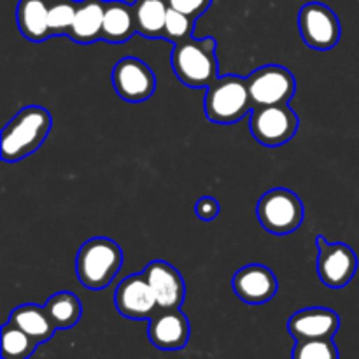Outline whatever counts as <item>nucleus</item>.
Listing matches in <instances>:
<instances>
[{
	"instance_id": "6",
	"label": "nucleus",
	"mask_w": 359,
	"mask_h": 359,
	"mask_svg": "<svg viewBox=\"0 0 359 359\" xmlns=\"http://www.w3.org/2000/svg\"><path fill=\"white\" fill-rule=\"evenodd\" d=\"M249 128L252 137L263 146H283L297 133L298 116L287 104L255 107L251 111Z\"/></svg>"
},
{
	"instance_id": "18",
	"label": "nucleus",
	"mask_w": 359,
	"mask_h": 359,
	"mask_svg": "<svg viewBox=\"0 0 359 359\" xmlns=\"http://www.w3.org/2000/svg\"><path fill=\"white\" fill-rule=\"evenodd\" d=\"M137 32L135 14L133 6L121 2V0H112L105 2L104 27H102V39L107 42H125Z\"/></svg>"
},
{
	"instance_id": "7",
	"label": "nucleus",
	"mask_w": 359,
	"mask_h": 359,
	"mask_svg": "<svg viewBox=\"0 0 359 359\" xmlns=\"http://www.w3.org/2000/svg\"><path fill=\"white\" fill-rule=\"evenodd\" d=\"M245 81L255 107L287 104L297 91L293 74L280 65L262 67Z\"/></svg>"
},
{
	"instance_id": "1",
	"label": "nucleus",
	"mask_w": 359,
	"mask_h": 359,
	"mask_svg": "<svg viewBox=\"0 0 359 359\" xmlns=\"http://www.w3.org/2000/svg\"><path fill=\"white\" fill-rule=\"evenodd\" d=\"M51 130V114L44 107L30 105L11 119L2 130L0 156L4 161H18L34 153Z\"/></svg>"
},
{
	"instance_id": "20",
	"label": "nucleus",
	"mask_w": 359,
	"mask_h": 359,
	"mask_svg": "<svg viewBox=\"0 0 359 359\" xmlns=\"http://www.w3.org/2000/svg\"><path fill=\"white\" fill-rule=\"evenodd\" d=\"M168 7V0H135L133 14L137 32L149 39L163 37Z\"/></svg>"
},
{
	"instance_id": "16",
	"label": "nucleus",
	"mask_w": 359,
	"mask_h": 359,
	"mask_svg": "<svg viewBox=\"0 0 359 359\" xmlns=\"http://www.w3.org/2000/svg\"><path fill=\"white\" fill-rule=\"evenodd\" d=\"M105 2L102 0H83L77 2V13L74 18L72 28L69 35L76 42L90 44L97 39H102V27H104Z\"/></svg>"
},
{
	"instance_id": "3",
	"label": "nucleus",
	"mask_w": 359,
	"mask_h": 359,
	"mask_svg": "<svg viewBox=\"0 0 359 359\" xmlns=\"http://www.w3.org/2000/svg\"><path fill=\"white\" fill-rule=\"evenodd\" d=\"M255 109L248 81L238 76L217 77L205 95V116L217 125H233Z\"/></svg>"
},
{
	"instance_id": "2",
	"label": "nucleus",
	"mask_w": 359,
	"mask_h": 359,
	"mask_svg": "<svg viewBox=\"0 0 359 359\" xmlns=\"http://www.w3.org/2000/svg\"><path fill=\"white\" fill-rule=\"evenodd\" d=\"M172 67L181 83L189 88H209L217 79L216 41L212 37L184 39L172 53Z\"/></svg>"
},
{
	"instance_id": "4",
	"label": "nucleus",
	"mask_w": 359,
	"mask_h": 359,
	"mask_svg": "<svg viewBox=\"0 0 359 359\" xmlns=\"http://www.w3.org/2000/svg\"><path fill=\"white\" fill-rule=\"evenodd\" d=\"M123 252L114 241L97 237L81 245L76 259V272L81 284L90 290H102L109 286L119 272Z\"/></svg>"
},
{
	"instance_id": "26",
	"label": "nucleus",
	"mask_w": 359,
	"mask_h": 359,
	"mask_svg": "<svg viewBox=\"0 0 359 359\" xmlns=\"http://www.w3.org/2000/svg\"><path fill=\"white\" fill-rule=\"evenodd\" d=\"M212 0H168V6L172 9L179 11V13L186 14V16L196 20L198 16H202L207 11V7L210 6Z\"/></svg>"
},
{
	"instance_id": "14",
	"label": "nucleus",
	"mask_w": 359,
	"mask_h": 359,
	"mask_svg": "<svg viewBox=\"0 0 359 359\" xmlns=\"http://www.w3.org/2000/svg\"><path fill=\"white\" fill-rule=\"evenodd\" d=\"M340 328V318L330 309L312 307L304 309L291 316L287 323L291 337L294 340H319L333 339Z\"/></svg>"
},
{
	"instance_id": "19",
	"label": "nucleus",
	"mask_w": 359,
	"mask_h": 359,
	"mask_svg": "<svg viewBox=\"0 0 359 359\" xmlns=\"http://www.w3.org/2000/svg\"><path fill=\"white\" fill-rule=\"evenodd\" d=\"M9 323L23 330L28 337L35 340L37 344H44L55 335L56 326L53 325L51 318L46 312V307L35 304L20 305L11 312Z\"/></svg>"
},
{
	"instance_id": "22",
	"label": "nucleus",
	"mask_w": 359,
	"mask_h": 359,
	"mask_svg": "<svg viewBox=\"0 0 359 359\" xmlns=\"http://www.w3.org/2000/svg\"><path fill=\"white\" fill-rule=\"evenodd\" d=\"M39 344L23 330L7 321L2 326V359H28Z\"/></svg>"
},
{
	"instance_id": "8",
	"label": "nucleus",
	"mask_w": 359,
	"mask_h": 359,
	"mask_svg": "<svg viewBox=\"0 0 359 359\" xmlns=\"http://www.w3.org/2000/svg\"><path fill=\"white\" fill-rule=\"evenodd\" d=\"M302 39L314 49H332L340 41V21L328 6L311 2L298 16Z\"/></svg>"
},
{
	"instance_id": "15",
	"label": "nucleus",
	"mask_w": 359,
	"mask_h": 359,
	"mask_svg": "<svg viewBox=\"0 0 359 359\" xmlns=\"http://www.w3.org/2000/svg\"><path fill=\"white\" fill-rule=\"evenodd\" d=\"M233 291L249 305L266 304L277 293V279L263 265H248L233 276Z\"/></svg>"
},
{
	"instance_id": "10",
	"label": "nucleus",
	"mask_w": 359,
	"mask_h": 359,
	"mask_svg": "<svg viewBox=\"0 0 359 359\" xmlns=\"http://www.w3.org/2000/svg\"><path fill=\"white\" fill-rule=\"evenodd\" d=\"M112 84L123 100L144 102L156 90V76L142 60L126 56L112 69Z\"/></svg>"
},
{
	"instance_id": "11",
	"label": "nucleus",
	"mask_w": 359,
	"mask_h": 359,
	"mask_svg": "<svg viewBox=\"0 0 359 359\" xmlns=\"http://www.w3.org/2000/svg\"><path fill=\"white\" fill-rule=\"evenodd\" d=\"M116 309L128 319H151L158 312V302L144 273H133L119 283L114 293Z\"/></svg>"
},
{
	"instance_id": "24",
	"label": "nucleus",
	"mask_w": 359,
	"mask_h": 359,
	"mask_svg": "<svg viewBox=\"0 0 359 359\" xmlns=\"http://www.w3.org/2000/svg\"><path fill=\"white\" fill-rule=\"evenodd\" d=\"M76 13L77 2H72V0H58L53 6H49V30H51V35L69 34Z\"/></svg>"
},
{
	"instance_id": "9",
	"label": "nucleus",
	"mask_w": 359,
	"mask_h": 359,
	"mask_svg": "<svg viewBox=\"0 0 359 359\" xmlns=\"http://www.w3.org/2000/svg\"><path fill=\"white\" fill-rule=\"evenodd\" d=\"M318 273L323 284L339 290L353 280L358 270L356 252L347 244H328L323 237L318 238Z\"/></svg>"
},
{
	"instance_id": "5",
	"label": "nucleus",
	"mask_w": 359,
	"mask_h": 359,
	"mask_svg": "<svg viewBox=\"0 0 359 359\" xmlns=\"http://www.w3.org/2000/svg\"><path fill=\"white\" fill-rule=\"evenodd\" d=\"M259 223L273 235H287L304 221V205L293 191L276 188L266 191L258 202Z\"/></svg>"
},
{
	"instance_id": "27",
	"label": "nucleus",
	"mask_w": 359,
	"mask_h": 359,
	"mask_svg": "<svg viewBox=\"0 0 359 359\" xmlns=\"http://www.w3.org/2000/svg\"><path fill=\"white\" fill-rule=\"evenodd\" d=\"M195 212L202 221H212L214 217L219 214V205H217L216 200L210 198V196H202V198L196 202Z\"/></svg>"
},
{
	"instance_id": "25",
	"label": "nucleus",
	"mask_w": 359,
	"mask_h": 359,
	"mask_svg": "<svg viewBox=\"0 0 359 359\" xmlns=\"http://www.w3.org/2000/svg\"><path fill=\"white\" fill-rule=\"evenodd\" d=\"M191 30H193V18L186 16V14L168 7L163 39H167V41H174L175 44H177V42L191 37Z\"/></svg>"
},
{
	"instance_id": "17",
	"label": "nucleus",
	"mask_w": 359,
	"mask_h": 359,
	"mask_svg": "<svg viewBox=\"0 0 359 359\" xmlns=\"http://www.w3.org/2000/svg\"><path fill=\"white\" fill-rule=\"evenodd\" d=\"M16 20L23 37L32 42H42L51 35L49 30V6L46 0H20Z\"/></svg>"
},
{
	"instance_id": "13",
	"label": "nucleus",
	"mask_w": 359,
	"mask_h": 359,
	"mask_svg": "<svg viewBox=\"0 0 359 359\" xmlns=\"http://www.w3.org/2000/svg\"><path fill=\"white\" fill-rule=\"evenodd\" d=\"M147 283L160 309H179L184 302L186 287L181 273L167 262H151L144 270Z\"/></svg>"
},
{
	"instance_id": "23",
	"label": "nucleus",
	"mask_w": 359,
	"mask_h": 359,
	"mask_svg": "<svg viewBox=\"0 0 359 359\" xmlns=\"http://www.w3.org/2000/svg\"><path fill=\"white\" fill-rule=\"evenodd\" d=\"M291 359H339V349L332 339L297 340Z\"/></svg>"
},
{
	"instance_id": "12",
	"label": "nucleus",
	"mask_w": 359,
	"mask_h": 359,
	"mask_svg": "<svg viewBox=\"0 0 359 359\" xmlns=\"http://www.w3.org/2000/svg\"><path fill=\"white\" fill-rule=\"evenodd\" d=\"M149 340L161 351H177L188 344L189 323L179 309H158L149 319Z\"/></svg>"
},
{
	"instance_id": "21",
	"label": "nucleus",
	"mask_w": 359,
	"mask_h": 359,
	"mask_svg": "<svg viewBox=\"0 0 359 359\" xmlns=\"http://www.w3.org/2000/svg\"><path fill=\"white\" fill-rule=\"evenodd\" d=\"M44 307L56 330H67L76 326L81 319V312H83L79 298L74 293H67V291L53 294L46 302Z\"/></svg>"
}]
</instances>
